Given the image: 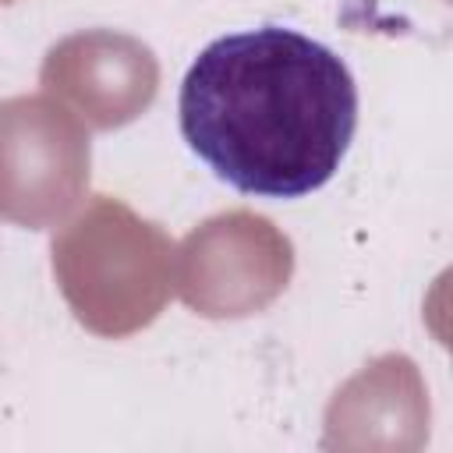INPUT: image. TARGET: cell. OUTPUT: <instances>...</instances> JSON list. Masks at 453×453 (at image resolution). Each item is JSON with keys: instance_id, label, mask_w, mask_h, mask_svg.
<instances>
[{"instance_id": "1", "label": "cell", "mask_w": 453, "mask_h": 453, "mask_svg": "<svg viewBox=\"0 0 453 453\" xmlns=\"http://www.w3.org/2000/svg\"><path fill=\"white\" fill-rule=\"evenodd\" d=\"M180 134L244 195L304 198L350 149L357 85L311 35L265 25L212 39L180 81Z\"/></svg>"}]
</instances>
